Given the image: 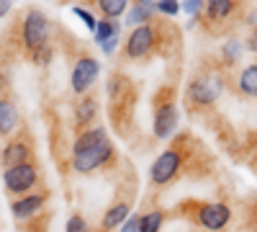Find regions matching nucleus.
Wrapping results in <instances>:
<instances>
[{"label":"nucleus","mask_w":257,"mask_h":232,"mask_svg":"<svg viewBox=\"0 0 257 232\" xmlns=\"http://www.w3.org/2000/svg\"><path fill=\"white\" fill-rule=\"evenodd\" d=\"M201 160H208L203 144L196 142L190 134H180V137L152 163V168H149V178H152L155 186H165V183H170V181L185 176L190 168H196V171H198Z\"/></svg>","instance_id":"1"},{"label":"nucleus","mask_w":257,"mask_h":232,"mask_svg":"<svg viewBox=\"0 0 257 232\" xmlns=\"http://www.w3.org/2000/svg\"><path fill=\"white\" fill-rule=\"evenodd\" d=\"M116 160L113 142L103 126H93L88 132H80L72 144V168L77 173H95L98 168L111 165Z\"/></svg>","instance_id":"2"},{"label":"nucleus","mask_w":257,"mask_h":232,"mask_svg":"<svg viewBox=\"0 0 257 232\" xmlns=\"http://www.w3.org/2000/svg\"><path fill=\"white\" fill-rule=\"evenodd\" d=\"M108 116L121 137H128V129L134 126L137 111V86L123 72H113L108 80Z\"/></svg>","instance_id":"3"},{"label":"nucleus","mask_w":257,"mask_h":232,"mask_svg":"<svg viewBox=\"0 0 257 232\" xmlns=\"http://www.w3.org/2000/svg\"><path fill=\"white\" fill-rule=\"evenodd\" d=\"M224 91V78L219 72H201L196 75L190 83H188V91H185V103L190 106V111H203V109H211L213 103L219 101Z\"/></svg>","instance_id":"4"},{"label":"nucleus","mask_w":257,"mask_h":232,"mask_svg":"<svg viewBox=\"0 0 257 232\" xmlns=\"http://www.w3.org/2000/svg\"><path fill=\"white\" fill-rule=\"evenodd\" d=\"M152 106H155V126L152 132L157 139H170L178 129V103H175V88L173 86H165L155 93L152 98Z\"/></svg>","instance_id":"5"},{"label":"nucleus","mask_w":257,"mask_h":232,"mask_svg":"<svg viewBox=\"0 0 257 232\" xmlns=\"http://www.w3.org/2000/svg\"><path fill=\"white\" fill-rule=\"evenodd\" d=\"M21 41H24V47L31 54L49 47V18L44 11L29 8L24 13V21H21Z\"/></svg>","instance_id":"6"},{"label":"nucleus","mask_w":257,"mask_h":232,"mask_svg":"<svg viewBox=\"0 0 257 232\" xmlns=\"http://www.w3.org/2000/svg\"><path fill=\"white\" fill-rule=\"evenodd\" d=\"M193 206L198 209V212H193L196 224H201L208 232H221L229 224V219H231V209L226 204H221V201H198Z\"/></svg>","instance_id":"7"},{"label":"nucleus","mask_w":257,"mask_h":232,"mask_svg":"<svg viewBox=\"0 0 257 232\" xmlns=\"http://www.w3.org/2000/svg\"><path fill=\"white\" fill-rule=\"evenodd\" d=\"M100 75V62L90 54H82L75 59L72 65V75H70V86H72V93L77 96H88V91L93 88V83L98 80Z\"/></svg>","instance_id":"8"},{"label":"nucleus","mask_w":257,"mask_h":232,"mask_svg":"<svg viewBox=\"0 0 257 232\" xmlns=\"http://www.w3.org/2000/svg\"><path fill=\"white\" fill-rule=\"evenodd\" d=\"M36 181H39V171H36V165H34V163H24V165L8 168V171L3 173L6 191H8V194H16V196L34 194Z\"/></svg>","instance_id":"9"},{"label":"nucleus","mask_w":257,"mask_h":232,"mask_svg":"<svg viewBox=\"0 0 257 232\" xmlns=\"http://www.w3.org/2000/svg\"><path fill=\"white\" fill-rule=\"evenodd\" d=\"M31 142L26 137H18V139H11L3 152H0V163H3V168L8 171V168H16V165H24V163H31Z\"/></svg>","instance_id":"10"},{"label":"nucleus","mask_w":257,"mask_h":232,"mask_svg":"<svg viewBox=\"0 0 257 232\" xmlns=\"http://www.w3.org/2000/svg\"><path fill=\"white\" fill-rule=\"evenodd\" d=\"M95 116H98V101H95V96H82L75 103V129H77V134L93 129Z\"/></svg>","instance_id":"11"},{"label":"nucleus","mask_w":257,"mask_h":232,"mask_svg":"<svg viewBox=\"0 0 257 232\" xmlns=\"http://www.w3.org/2000/svg\"><path fill=\"white\" fill-rule=\"evenodd\" d=\"M21 126V114L18 106L8 98V96H0V137H11L18 132Z\"/></svg>","instance_id":"12"},{"label":"nucleus","mask_w":257,"mask_h":232,"mask_svg":"<svg viewBox=\"0 0 257 232\" xmlns=\"http://www.w3.org/2000/svg\"><path fill=\"white\" fill-rule=\"evenodd\" d=\"M47 201V194H26L11 204V212L16 219H31L34 214L41 212V206Z\"/></svg>","instance_id":"13"},{"label":"nucleus","mask_w":257,"mask_h":232,"mask_svg":"<svg viewBox=\"0 0 257 232\" xmlns=\"http://www.w3.org/2000/svg\"><path fill=\"white\" fill-rule=\"evenodd\" d=\"M203 13L208 24H219V21H229L231 16H237L239 3H234V0H211V3L203 6Z\"/></svg>","instance_id":"14"},{"label":"nucleus","mask_w":257,"mask_h":232,"mask_svg":"<svg viewBox=\"0 0 257 232\" xmlns=\"http://www.w3.org/2000/svg\"><path fill=\"white\" fill-rule=\"evenodd\" d=\"M157 18V3H149V0H142V3H134V8L128 11L126 16V24L132 29H139V26H147Z\"/></svg>","instance_id":"15"},{"label":"nucleus","mask_w":257,"mask_h":232,"mask_svg":"<svg viewBox=\"0 0 257 232\" xmlns=\"http://www.w3.org/2000/svg\"><path fill=\"white\" fill-rule=\"evenodd\" d=\"M128 209H132V201H128V199H121V201L111 204L108 212L103 214V232H111V229L118 227L123 219H128Z\"/></svg>","instance_id":"16"},{"label":"nucleus","mask_w":257,"mask_h":232,"mask_svg":"<svg viewBox=\"0 0 257 232\" xmlns=\"http://www.w3.org/2000/svg\"><path fill=\"white\" fill-rule=\"evenodd\" d=\"M237 88H239V96L244 98H257V62L254 65H247L237 80Z\"/></svg>","instance_id":"17"},{"label":"nucleus","mask_w":257,"mask_h":232,"mask_svg":"<svg viewBox=\"0 0 257 232\" xmlns=\"http://www.w3.org/2000/svg\"><path fill=\"white\" fill-rule=\"evenodd\" d=\"M118 31H121V24L118 21H111V18H100L98 21V26H95V41L98 44H105L108 39H116L118 36Z\"/></svg>","instance_id":"18"},{"label":"nucleus","mask_w":257,"mask_h":232,"mask_svg":"<svg viewBox=\"0 0 257 232\" xmlns=\"http://www.w3.org/2000/svg\"><path fill=\"white\" fill-rule=\"evenodd\" d=\"M98 11L103 13V18L116 21L126 11V0H98Z\"/></svg>","instance_id":"19"},{"label":"nucleus","mask_w":257,"mask_h":232,"mask_svg":"<svg viewBox=\"0 0 257 232\" xmlns=\"http://www.w3.org/2000/svg\"><path fill=\"white\" fill-rule=\"evenodd\" d=\"M162 219H165V214L160 212H149V214H144L142 217V224H139V232H160L162 229Z\"/></svg>","instance_id":"20"},{"label":"nucleus","mask_w":257,"mask_h":232,"mask_svg":"<svg viewBox=\"0 0 257 232\" xmlns=\"http://www.w3.org/2000/svg\"><path fill=\"white\" fill-rule=\"evenodd\" d=\"M64 232H93V229L88 227V222H85L82 214H72V217L67 219V227H64Z\"/></svg>","instance_id":"21"},{"label":"nucleus","mask_w":257,"mask_h":232,"mask_svg":"<svg viewBox=\"0 0 257 232\" xmlns=\"http://www.w3.org/2000/svg\"><path fill=\"white\" fill-rule=\"evenodd\" d=\"M224 62L226 65H234V62L239 59V54H242V47H239V41H229V44H224Z\"/></svg>","instance_id":"22"},{"label":"nucleus","mask_w":257,"mask_h":232,"mask_svg":"<svg viewBox=\"0 0 257 232\" xmlns=\"http://www.w3.org/2000/svg\"><path fill=\"white\" fill-rule=\"evenodd\" d=\"M52 57H54V49H52V47H44V49H39V52L31 54V59L36 62L39 67H47L49 62H52Z\"/></svg>","instance_id":"23"},{"label":"nucleus","mask_w":257,"mask_h":232,"mask_svg":"<svg viewBox=\"0 0 257 232\" xmlns=\"http://www.w3.org/2000/svg\"><path fill=\"white\" fill-rule=\"evenodd\" d=\"M72 13H75V16H77L80 21H85V26H88V29H90V31L95 34V26H98V18H95V16H93L90 11H85V8H75Z\"/></svg>","instance_id":"24"},{"label":"nucleus","mask_w":257,"mask_h":232,"mask_svg":"<svg viewBox=\"0 0 257 232\" xmlns=\"http://www.w3.org/2000/svg\"><path fill=\"white\" fill-rule=\"evenodd\" d=\"M178 11H180V6L175 0H160L157 3V13H162V16H178Z\"/></svg>","instance_id":"25"},{"label":"nucleus","mask_w":257,"mask_h":232,"mask_svg":"<svg viewBox=\"0 0 257 232\" xmlns=\"http://www.w3.org/2000/svg\"><path fill=\"white\" fill-rule=\"evenodd\" d=\"M183 11L190 13L193 18H198V13L203 11V3H198V0H188V3H183Z\"/></svg>","instance_id":"26"},{"label":"nucleus","mask_w":257,"mask_h":232,"mask_svg":"<svg viewBox=\"0 0 257 232\" xmlns=\"http://www.w3.org/2000/svg\"><path fill=\"white\" fill-rule=\"evenodd\" d=\"M139 224H142V217L134 214V217H128V219H126V224H123L121 232H139Z\"/></svg>","instance_id":"27"},{"label":"nucleus","mask_w":257,"mask_h":232,"mask_svg":"<svg viewBox=\"0 0 257 232\" xmlns=\"http://www.w3.org/2000/svg\"><path fill=\"white\" fill-rule=\"evenodd\" d=\"M116 44H118V36H116V39H108V41H105V44H100V49H103L105 54H113Z\"/></svg>","instance_id":"28"},{"label":"nucleus","mask_w":257,"mask_h":232,"mask_svg":"<svg viewBox=\"0 0 257 232\" xmlns=\"http://www.w3.org/2000/svg\"><path fill=\"white\" fill-rule=\"evenodd\" d=\"M247 49L257 52V31H252V34H249V39H247Z\"/></svg>","instance_id":"29"},{"label":"nucleus","mask_w":257,"mask_h":232,"mask_svg":"<svg viewBox=\"0 0 257 232\" xmlns=\"http://www.w3.org/2000/svg\"><path fill=\"white\" fill-rule=\"evenodd\" d=\"M8 88V75H6V70L3 67H0V93H3Z\"/></svg>","instance_id":"30"},{"label":"nucleus","mask_w":257,"mask_h":232,"mask_svg":"<svg viewBox=\"0 0 257 232\" xmlns=\"http://www.w3.org/2000/svg\"><path fill=\"white\" fill-rule=\"evenodd\" d=\"M247 24L257 31V11H249V16H247Z\"/></svg>","instance_id":"31"},{"label":"nucleus","mask_w":257,"mask_h":232,"mask_svg":"<svg viewBox=\"0 0 257 232\" xmlns=\"http://www.w3.org/2000/svg\"><path fill=\"white\" fill-rule=\"evenodd\" d=\"M8 11H11V3H8V0H0V18H3Z\"/></svg>","instance_id":"32"},{"label":"nucleus","mask_w":257,"mask_h":232,"mask_svg":"<svg viewBox=\"0 0 257 232\" xmlns=\"http://www.w3.org/2000/svg\"><path fill=\"white\" fill-rule=\"evenodd\" d=\"M254 150H257V137H254Z\"/></svg>","instance_id":"33"},{"label":"nucleus","mask_w":257,"mask_h":232,"mask_svg":"<svg viewBox=\"0 0 257 232\" xmlns=\"http://www.w3.org/2000/svg\"><path fill=\"white\" fill-rule=\"evenodd\" d=\"M252 232H257V229H252Z\"/></svg>","instance_id":"34"}]
</instances>
